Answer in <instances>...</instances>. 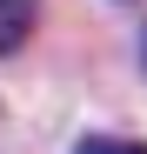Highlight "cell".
Instances as JSON below:
<instances>
[{"label": "cell", "mask_w": 147, "mask_h": 154, "mask_svg": "<svg viewBox=\"0 0 147 154\" xmlns=\"http://www.w3.org/2000/svg\"><path fill=\"white\" fill-rule=\"evenodd\" d=\"M34 14H40V0H0V54H14V47L27 40Z\"/></svg>", "instance_id": "6da1fadb"}, {"label": "cell", "mask_w": 147, "mask_h": 154, "mask_svg": "<svg viewBox=\"0 0 147 154\" xmlns=\"http://www.w3.org/2000/svg\"><path fill=\"white\" fill-rule=\"evenodd\" d=\"M74 154H147V141H134V134H87Z\"/></svg>", "instance_id": "7a4b0ae2"}, {"label": "cell", "mask_w": 147, "mask_h": 154, "mask_svg": "<svg viewBox=\"0 0 147 154\" xmlns=\"http://www.w3.org/2000/svg\"><path fill=\"white\" fill-rule=\"evenodd\" d=\"M140 67H147V34H140Z\"/></svg>", "instance_id": "3957f363"}]
</instances>
